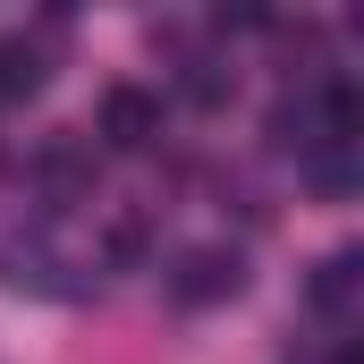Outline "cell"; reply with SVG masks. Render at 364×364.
I'll return each mask as SVG.
<instances>
[{
    "instance_id": "6da1fadb",
    "label": "cell",
    "mask_w": 364,
    "mask_h": 364,
    "mask_svg": "<svg viewBox=\"0 0 364 364\" xmlns=\"http://www.w3.org/2000/svg\"><path fill=\"white\" fill-rule=\"evenodd\" d=\"M153 136H161V102L144 85H110L102 93V144L110 153H144Z\"/></svg>"
},
{
    "instance_id": "7a4b0ae2",
    "label": "cell",
    "mask_w": 364,
    "mask_h": 364,
    "mask_svg": "<svg viewBox=\"0 0 364 364\" xmlns=\"http://www.w3.org/2000/svg\"><path fill=\"white\" fill-rule=\"evenodd\" d=\"M237 279H246V263L229 246H195L178 263V279H170V296L178 305H220V296H237Z\"/></svg>"
},
{
    "instance_id": "3957f363",
    "label": "cell",
    "mask_w": 364,
    "mask_h": 364,
    "mask_svg": "<svg viewBox=\"0 0 364 364\" xmlns=\"http://www.w3.org/2000/svg\"><path fill=\"white\" fill-rule=\"evenodd\" d=\"M43 93V51L34 43H0V102H26Z\"/></svg>"
},
{
    "instance_id": "277c9868",
    "label": "cell",
    "mask_w": 364,
    "mask_h": 364,
    "mask_svg": "<svg viewBox=\"0 0 364 364\" xmlns=\"http://www.w3.org/2000/svg\"><path fill=\"white\" fill-rule=\"evenodd\" d=\"M314 305H322L331 322H339V314L356 305V255H331V263L314 272Z\"/></svg>"
}]
</instances>
